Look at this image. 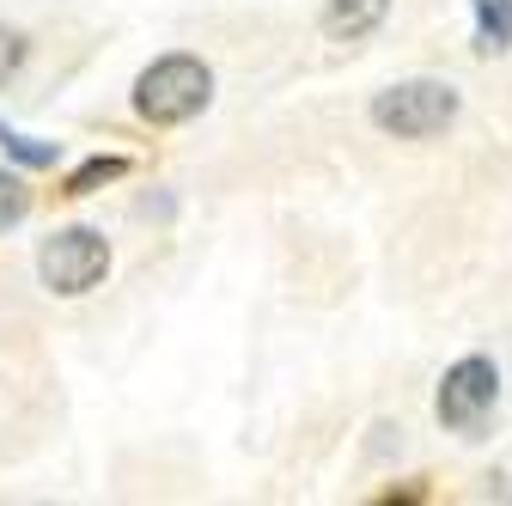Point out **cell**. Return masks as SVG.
<instances>
[{
	"mask_svg": "<svg viewBox=\"0 0 512 506\" xmlns=\"http://www.w3.org/2000/svg\"><path fill=\"white\" fill-rule=\"evenodd\" d=\"M208 92H214V74L196 55H165L135 80V110L153 122V129H177V122H189L208 104Z\"/></svg>",
	"mask_w": 512,
	"mask_h": 506,
	"instance_id": "1",
	"label": "cell"
},
{
	"mask_svg": "<svg viewBox=\"0 0 512 506\" xmlns=\"http://www.w3.org/2000/svg\"><path fill=\"white\" fill-rule=\"evenodd\" d=\"M452 116H458V92L439 80H403L372 98V122L397 141H427L439 129H452Z\"/></svg>",
	"mask_w": 512,
	"mask_h": 506,
	"instance_id": "2",
	"label": "cell"
},
{
	"mask_svg": "<svg viewBox=\"0 0 512 506\" xmlns=\"http://www.w3.org/2000/svg\"><path fill=\"white\" fill-rule=\"evenodd\" d=\"M104 269H110V244H104L92 226H68V232L43 238V250H37V275H43V287L61 293V299L92 293V287L104 281Z\"/></svg>",
	"mask_w": 512,
	"mask_h": 506,
	"instance_id": "3",
	"label": "cell"
},
{
	"mask_svg": "<svg viewBox=\"0 0 512 506\" xmlns=\"http://www.w3.org/2000/svg\"><path fill=\"white\" fill-rule=\"evenodd\" d=\"M494 397H500V372H494V360L470 354V360H458L452 372L439 378V403H433V409H439V421H445V427L470 433V427H482V421H488Z\"/></svg>",
	"mask_w": 512,
	"mask_h": 506,
	"instance_id": "4",
	"label": "cell"
},
{
	"mask_svg": "<svg viewBox=\"0 0 512 506\" xmlns=\"http://www.w3.org/2000/svg\"><path fill=\"white\" fill-rule=\"evenodd\" d=\"M384 13H391V0H330L324 7V37L336 43H360L384 25Z\"/></svg>",
	"mask_w": 512,
	"mask_h": 506,
	"instance_id": "5",
	"label": "cell"
},
{
	"mask_svg": "<svg viewBox=\"0 0 512 506\" xmlns=\"http://www.w3.org/2000/svg\"><path fill=\"white\" fill-rule=\"evenodd\" d=\"M476 43L482 49L512 43V0H476Z\"/></svg>",
	"mask_w": 512,
	"mask_h": 506,
	"instance_id": "6",
	"label": "cell"
},
{
	"mask_svg": "<svg viewBox=\"0 0 512 506\" xmlns=\"http://www.w3.org/2000/svg\"><path fill=\"white\" fill-rule=\"evenodd\" d=\"M110 177H122V159H92L86 171L68 177V196H86V189H98V183H110Z\"/></svg>",
	"mask_w": 512,
	"mask_h": 506,
	"instance_id": "7",
	"label": "cell"
},
{
	"mask_svg": "<svg viewBox=\"0 0 512 506\" xmlns=\"http://www.w3.org/2000/svg\"><path fill=\"white\" fill-rule=\"evenodd\" d=\"M25 208H31L25 183H19V177H0V232H7L13 220H25Z\"/></svg>",
	"mask_w": 512,
	"mask_h": 506,
	"instance_id": "8",
	"label": "cell"
},
{
	"mask_svg": "<svg viewBox=\"0 0 512 506\" xmlns=\"http://www.w3.org/2000/svg\"><path fill=\"white\" fill-rule=\"evenodd\" d=\"M19 61H25V37L0 25V86H7V80L19 74Z\"/></svg>",
	"mask_w": 512,
	"mask_h": 506,
	"instance_id": "9",
	"label": "cell"
}]
</instances>
